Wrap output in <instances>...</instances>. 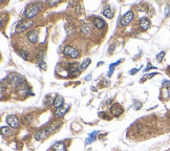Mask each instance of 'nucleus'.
I'll use <instances>...</instances> for the list:
<instances>
[{
  "instance_id": "1",
  "label": "nucleus",
  "mask_w": 170,
  "mask_h": 151,
  "mask_svg": "<svg viewBox=\"0 0 170 151\" xmlns=\"http://www.w3.org/2000/svg\"><path fill=\"white\" fill-rule=\"evenodd\" d=\"M39 10H40V5H39V3H33L31 4L29 6H27L25 10V16L29 18V20H31V18L35 17L37 13L39 12Z\"/></svg>"
},
{
  "instance_id": "2",
  "label": "nucleus",
  "mask_w": 170,
  "mask_h": 151,
  "mask_svg": "<svg viewBox=\"0 0 170 151\" xmlns=\"http://www.w3.org/2000/svg\"><path fill=\"white\" fill-rule=\"evenodd\" d=\"M9 80L11 82V84H13L14 86H19V85L22 84L24 79H23L22 76L18 75V73H12V75H10Z\"/></svg>"
},
{
  "instance_id": "3",
  "label": "nucleus",
  "mask_w": 170,
  "mask_h": 151,
  "mask_svg": "<svg viewBox=\"0 0 170 151\" xmlns=\"http://www.w3.org/2000/svg\"><path fill=\"white\" fill-rule=\"evenodd\" d=\"M63 52H64V55L68 56L70 58H78L79 56H80L78 50H75V48H72V46H65L64 47Z\"/></svg>"
},
{
  "instance_id": "4",
  "label": "nucleus",
  "mask_w": 170,
  "mask_h": 151,
  "mask_svg": "<svg viewBox=\"0 0 170 151\" xmlns=\"http://www.w3.org/2000/svg\"><path fill=\"white\" fill-rule=\"evenodd\" d=\"M132 19H133V13L131 12V11H129V12H127L126 14L121 18L120 23H121L122 26H125V25H127V24H129L130 22L132 21Z\"/></svg>"
},
{
  "instance_id": "5",
  "label": "nucleus",
  "mask_w": 170,
  "mask_h": 151,
  "mask_svg": "<svg viewBox=\"0 0 170 151\" xmlns=\"http://www.w3.org/2000/svg\"><path fill=\"white\" fill-rule=\"evenodd\" d=\"M68 71L69 76H78L81 73V66H79L78 63H74V64H69L68 65Z\"/></svg>"
},
{
  "instance_id": "6",
  "label": "nucleus",
  "mask_w": 170,
  "mask_h": 151,
  "mask_svg": "<svg viewBox=\"0 0 170 151\" xmlns=\"http://www.w3.org/2000/svg\"><path fill=\"white\" fill-rule=\"evenodd\" d=\"M32 25H33V21L32 20L23 21V22H21V23L17 26V29H16V32H17V33H21V32H23V31H25L26 29H29V27H32Z\"/></svg>"
},
{
  "instance_id": "7",
  "label": "nucleus",
  "mask_w": 170,
  "mask_h": 151,
  "mask_svg": "<svg viewBox=\"0 0 170 151\" xmlns=\"http://www.w3.org/2000/svg\"><path fill=\"white\" fill-rule=\"evenodd\" d=\"M6 122H8V124H9V125L13 128H17V127H19V125H20L19 120H18L17 118L14 116H8V118H6Z\"/></svg>"
},
{
  "instance_id": "8",
  "label": "nucleus",
  "mask_w": 170,
  "mask_h": 151,
  "mask_svg": "<svg viewBox=\"0 0 170 151\" xmlns=\"http://www.w3.org/2000/svg\"><path fill=\"white\" fill-rule=\"evenodd\" d=\"M111 112L115 114V116H121L122 112H123V107H122L120 104H115L113 107H111Z\"/></svg>"
},
{
  "instance_id": "9",
  "label": "nucleus",
  "mask_w": 170,
  "mask_h": 151,
  "mask_svg": "<svg viewBox=\"0 0 170 151\" xmlns=\"http://www.w3.org/2000/svg\"><path fill=\"white\" fill-rule=\"evenodd\" d=\"M149 26H150V21L148 20L147 18H141V20H140V27H141L142 31L148 29Z\"/></svg>"
},
{
  "instance_id": "10",
  "label": "nucleus",
  "mask_w": 170,
  "mask_h": 151,
  "mask_svg": "<svg viewBox=\"0 0 170 151\" xmlns=\"http://www.w3.org/2000/svg\"><path fill=\"white\" fill-rule=\"evenodd\" d=\"M92 23H94V25L97 27V29H103L104 26H105V22H104L103 19H101V18H94V20H92Z\"/></svg>"
},
{
  "instance_id": "11",
  "label": "nucleus",
  "mask_w": 170,
  "mask_h": 151,
  "mask_svg": "<svg viewBox=\"0 0 170 151\" xmlns=\"http://www.w3.org/2000/svg\"><path fill=\"white\" fill-rule=\"evenodd\" d=\"M27 38L32 43H36L38 41V32L37 31H31L27 34Z\"/></svg>"
},
{
  "instance_id": "12",
  "label": "nucleus",
  "mask_w": 170,
  "mask_h": 151,
  "mask_svg": "<svg viewBox=\"0 0 170 151\" xmlns=\"http://www.w3.org/2000/svg\"><path fill=\"white\" fill-rule=\"evenodd\" d=\"M46 137H48V132H47V129H44V130H41L39 132L35 134V139H38V141H41V139H45Z\"/></svg>"
},
{
  "instance_id": "13",
  "label": "nucleus",
  "mask_w": 170,
  "mask_h": 151,
  "mask_svg": "<svg viewBox=\"0 0 170 151\" xmlns=\"http://www.w3.org/2000/svg\"><path fill=\"white\" fill-rule=\"evenodd\" d=\"M103 15L105 16L106 18H113V12L110 10V7L108 5L105 6L103 10Z\"/></svg>"
},
{
  "instance_id": "14",
  "label": "nucleus",
  "mask_w": 170,
  "mask_h": 151,
  "mask_svg": "<svg viewBox=\"0 0 170 151\" xmlns=\"http://www.w3.org/2000/svg\"><path fill=\"white\" fill-rule=\"evenodd\" d=\"M63 98L61 96H58L57 98H56L55 100H54V106H55L56 108H61V106H62V104H63Z\"/></svg>"
},
{
  "instance_id": "15",
  "label": "nucleus",
  "mask_w": 170,
  "mask_h": 151,
  "mask_svg": "<svg viewBox=\"0 0 170 151\" xmlns=\"http://www.w3.org/2000/svg\"><path fill=\"white\" fill-rule=\"evenodd\" d=\"M53 150L54 151H66V147L64 145L63 143H57L54 147H53Z\"/></svg>"
},
{
  "instance_id": "16",
  "label": "nucleus",
  "mask_w": 170,
  "mask_h": 151,
  "mask_svg": "<svg viewBox=\"0 0 170 151\" xmlns=\"http://www.w3.org/2000/svg\"><path fill=\"white\" fill-rule=\"evenodd\" d=\"M99 133V131H95V132H92V133H90V135H89V137L86 139V144H90L91 142H94L96 139V134H98Z\"/></svg>"
},
{
  "instance_id": "17",
  "label": "nucleus",
  "mask_w": 170,
  "mask_h": 151,
  "mask_svg": "<svg viewBox=\"0 0 170 151\" xmlns=\"http://www.w3.org/2000/svg\"><path fill=\"white\" fill-rule=\"evenodd\" d=\"M67 109H68V107H66L65 109H64V108H62V107L59 108V109H58V110L56 111V116H59V118H61V116H63L64 114H65V112H66Z\"/></svg>"
},
{
  "instance_id": "18",
  "label": "nucleus",
  "mask_w": 170,
  "mask_h": 151,
  "mask_svg": "<svg viewBox=\"0 0 170 151\" xmlns=\"http://www.w3.org/2000/svg\"><path fill=\"white\" fill-rule=\"evenodd\" d=\"M90 63H91V60H90L89 58H86L83 62H82V64H81V69H85Z\"/></svg>"
},
{
  "instance_id": "19",
  "label": "nucleus",
  "mask_w": 170,
  "mask_h": 151,
  "mask_svg": "<svg viewBox=\"0 0 170 151\" xmlns=\"http://www.w3.org/2000/svg\"><path fill=\"white\" fill-rule=\"evenodd\" d=\"M89 32H90V29L89 26H88V24H84V26L82 27V33H83L84 35H87Z\"/></svg>"
},
{
  "instance_id": "20",
  "label": "nucleus",
  "mask_w": 170,
  "mask_h": 151,
  "mask_svg": "<svg viewBox=\"0 0 170 151\" xmlns=\"http://www.w3.org/2000/svg\"><path fill=\"white\" fill-rule=\"evenodd\" d=\"M20 55L22 56V58L24 59V60H27V59H29V54H27V52H25V50H21Z\"/></svg>"
},
{
  "instance_id": "21",
  "label": "nucleus",
  "mask_w": 170,
  "mask_h": 151,
  "mask_svg": "<svg viewBox=\"0 0 170 151\" xmlns=\"http://www.w3.org/2000/svg\"><path fill=\"white\" fill-rule=\"evenodd\" d=\"M164 56H165V52H161L159 54V55L156 56V59H158V61L161 62L162 60H163V58H164Z\"/></svg>"
},
{
  "instance_id": "22",
  "label": "nucleus",
  "mask_w": 170,
  "mask_h": 151,
  "mask_svg": "<svg viewBox=\"0 0 170 151\" xmlns=\"http://www.w3.org/2000/svg\"><path fill=\"white\" fill-rule=\"evenodd\" d=\"M1 133H2V135H6V133H9V128L5 126L1 127Z\"/></svg>"
},
{
  "instance_id": "23",
  "label": "nucleus",
  "mask_w": 170,
  "mask_h": 151,
  "mask_svg": "<svg viewBox=\"0 0 170 151\" xmlns=\"http://www.w3.org/2000/svg\"><path fill=\"white\" fill-rule=\"evenodd\" d=\"M43 56H44V52H43V50H40V52L37 54V59H38V60H42Z\"/></svg>"
},
{
  "instance_id": "24",
  "label": "nucleus",
  "mask_w": 170,
  "mask_h": 151,
  "mask_svg": "<svg viewBox=\"0 0 170 151\" xmlns=\"http://www.w3.org/2000/svg\"><path fill=\"white\" fill-rule=\"evenodd\" d=\"M39 66H40L41 68H42V69H43V70H45V69H46V64L44 63V62L41 61L40 63H39Z\"/></svg>"
},
{
  "instance_id": "25",
  "label": "nucleus",
  "mask_w": 170,
  "mask_h": 151,
  "mask_svg": "<svg viewBox=\"0 0 170 151\" xmlns=\"http://www.w3.org/2000/svg\"><path fill=\"white\" fill-rule=\"evenodd\" d=\"M163 85H164V86H166V87H169V86H170V81L165 80V81H163Z\"/></svg>"
},
{
  "instance_id": "26",
  "label": "nucleus",
  "mask_w": 170,
  "mask_h": 151,
  "mask_svg": "<svg viewBox=\"0 0 170 151\" xmlns=\"http://www.w3.org/2000/svg\"><path fill=\"white\" fill-rule=\"evenodd\" d=\"M3 95H4V85L1 84V99L3 98Z\"/></svg>"
},
{
  "instance_id": "27",
  "label": "nucleus",
  "mask_w": 170,
  "mask_h": 151,
  "mask_svg": "<svg viewBox=\"0 0 170 151\" xmlns=\"http://www.w3.org/2000/svg\"><path fill=\"white\" fill-rule=\"evenodd\" d=\"M47 3H48L49 5H55V4H57L58 3V1H48Z\"/></svg>"
},
{
  "instance_id": "28",
  "label": "nucleus",
  "mask_w": 170,
  "mask_h": 151,
  "mask_svg": "<svg viewBox=\"0 0 170 151\" xmlns=\"http://www.w3.org/2000/svg\"><path fill=\"white\" fill-rule=\"evenodd\" d=\"M138 70H139V69H133V70H130L129 73H131V75H133V73H136L137 71H138Z\"/></svg>"
}]
</instances>
